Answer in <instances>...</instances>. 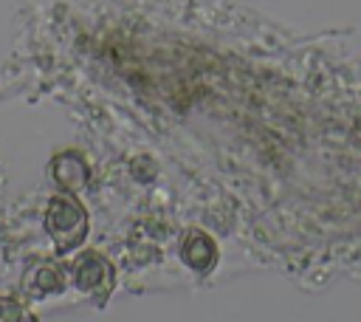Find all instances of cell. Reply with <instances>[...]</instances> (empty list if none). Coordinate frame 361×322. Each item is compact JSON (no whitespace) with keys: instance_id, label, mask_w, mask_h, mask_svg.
Instances as JSON below:
<instances>
[{"instance_id":"obj_3","label":"cell","mask_w":361,"mask_h":322,"mask_svg":"<svg viewBox=\"0 0 361 322\" xmlns=\"http://www.w3.org/2000/svg\"><path fill=\"white\" fill-rule=\"evenodd\" d=\"M76 280L85 291H107L110 282H113V274H110V266L99 257V254H87L82 257L79 263V271H76Z\"/></svg>"},{"instance_id":"obj_2","label":"cell","mask_w":361,"mask_h":322,"mask_svg":"<svg viewBox=\"0 0 361 322\" xmlns=\"http://www.w3.org/2000/svg\"><path fill=\"white\" fill-rule=\"evenodd\" d=\"M180 254L186 260V266H192L195 271H209L217 260V246L214 240L200 232V229H189L183 234V243H180Z\"/></svg>"},{"instance_id":"obj_1","label":"cell","mask_w":361,"mask_h":322,"mask_svg":"<svg viewBox=\"0 0 361 322\" xmlns=\"http://www.w3.org/2000/svg\"><path fill=\"white\" fill-rule=\"evenodd\" d=\"M48 229H51V234L56 237V243H59L62 251L71 249V246H76V243L85 237V232H87L85 209H82L76 201H71V198L54 201V203H51Z\"/></svg>"}]
</instances>
